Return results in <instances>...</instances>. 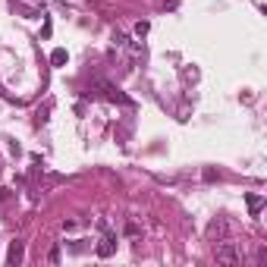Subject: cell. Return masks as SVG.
<instances>
[{"instance_id":"6da1fadb","label":"cell","mask_w":267,"mask_h":267,"mask_svg":"<svg viewBox=\"0 0 267 267\" xmlns=\"http://www.w3.org/2000/svg\"><path fill=\"white\" fill-rule=\"evenodd\" d=\"M214 254H217V264H226V267H236V264H239V248L233 245V242H223V239H220Z\"/></svg>"},{"instance_id":"7a4b0ae2","label":"cell","mask_w":267,"mask_h":267,"mask_svg":"<svg viewBox=\"0 0 267 267\" xmlns=\"http://www.w3.org/2000/svg\"><path fill=\"white\" fill-rule=\"evenodd\" d=\"M95 88H101V91H104V98H107V101H117V104H126V107H132V98H126V95H123V91H120L117 85L104 82V79H95Z\"/></svg>"},{"instance_id":"3957f363","label":"cell","mask_w":267,"mask_h":267,"mask_svg":"<svg viewBox=\"0 0 267 267\" xmlns=\"http://www.w3.org/2000/svg\"><path fill=\"white\" fill-rule=\"evenodd\" d=\"M101 233H104V239L98 242V258H110V254L117 251V233H113L110 226H104Z\"/></svg>"},{"instance_id":"277c9868","label":"cell","mask_w":267,"mask_h":267,"mask_svg":"<svg viewBox=\"0 0 267 267\" xmlns=\"http://www.w3.org/2000/svg\"><path fill=\"white\" fill-rule=\"evenodd\" d=\"M22 258H26V242H13V245H10V254H7V264L10 267H19Z\"/></svg>"},{"instance_id":"5b68a950","label":"cell","mask_w":267,"mask_h":267,"mask_svg":"<svg viewBox=\"0 0 267 267\" xmlns=\"http://www.w3.org/2000/svg\"><path fill=\"white\" fill-rule=\"evenodd\" d=\"M207 236L220 242V239L226 236V220H211V223H207Z\"/></svg>"},{"instance_id":"8992f818","label":"cell","mask_w":267,"mask_h":267,"mask_svg":"<svg viewBox=\"0 0 267 267\" xmlns=\"http://www.w3.org/2000/svg\"><path fill=\"white\" fill-rule=\"evenodd\" d=\"M245 201H248L251 217H254V214H261V207H264V195H245Z\"/></svg>"},{"instance_id":"52a82bcc","label":"cell","mask_w":267,"mask_h":267,"mask_svg":"<svg viewBox=\"0 0 267 267\" xmlns=\"http://www.w3.org/2000/svg\"><path fill=\"white\" fill-rule=\"evenodd\" d=\"M51 63H54V66H63V63H66V51H63V48H57V51L51 54Z\"/></svg>"},{"instance_id":"ba28073f","label":"cell","mask_w":267,"mask_h":267,"mask_svg":"<svg viewBox=\"0 0 267 267\" xmlns=\"http://www.w3.org/2000/svg\"><path fill=\"white\" fill-rule=\"evenodd\" d=\"M113 41H117V48H126V44H129V38H126L123 32H113Z\"/></svg>"},{"instance_id":"9c48e42d","label":"cell","mask_w":267,"mask_h":267,"mask_svg":"<svg viewBox=\"0 0 267 267\" xmlns=\"http://www.w3.org/2000/svg\"><path fill=\"white\" fill-rule=\"evenodd\" d=\"M148 22H135V35H138V38H145V35H148Z\"/></svg>"},{"instance_id":"30bf717a","label":"cell","mask_w":267,"mask_h":267,"mask_svg":"<svg viewBox=\"0 0 267 267\" xmlns=\"http://www.w3.org/2000/svg\"><path fill=\"white\" fill-rule=\"evenodd\" d=\"M48 258H51V264H57V261H60V248L54 245V248H51V254H48Z\"/></svg>"}]
</instances>
